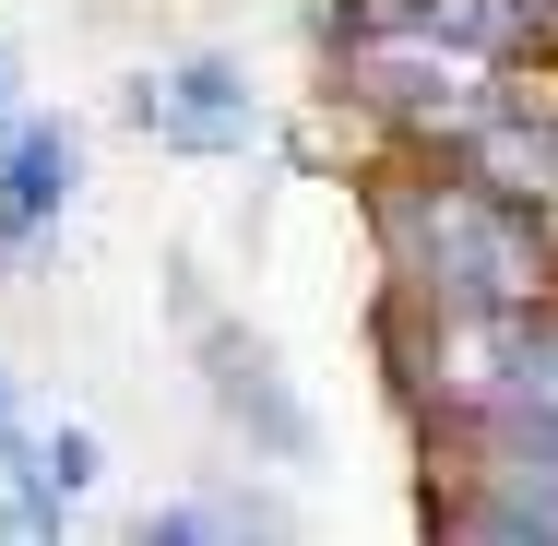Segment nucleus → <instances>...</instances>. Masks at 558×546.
<instances>
[{
	"label": "nucleus",
	"mask_w": 558,
	"mask_h": 546,
	"mask_svg": "<svg viewBox=\"0 0 558 546\" xmlns=\"http://www.w3.org/2000/svg\"><path fill=\"white\" fill-rule=\"evenodd\" d=\"M380 250L416 310H535L547 298V238L535 203L487 179H404L380 191Z\"/></svg>",
	"instance_id": "obj_1"
},
{
	"label": "nucleus",
	"mask_w": 558,
	"mask_h": 546,
	"mask_svg": "<svg viewBox=\"0 0 558 546\" xmlns=\"http://www.w3.org/2000/svg\"><path fill=\"white\" fill-rule=\"evenodd\" d=\"M333 48H344V96H368L380 119H404L416 143H463L475 119L511 108V48L451 36V24L404 12V0H356Z\"/></svg>",
	"instance_id": "obj_2"
},
{
	"label": "nucleus",
	"mask_w": 558,
	"mask_h": 546,
	"mask_svg": "<svg viewBox=\"0 0 558 546\" xmlns=\"http://www.w3.org/2000/svg\"><path fill=\"white\" fill-rule=\"evenodd\" d=\"M131 131H155L167 155H250V131H262V96H250V72L203 48V60H167V72H131Z\"/></svg>",
	"instance_id": "obj_3"
},
{
	"label": "nucleus",
	"mask_w": 558,
	"mask_h": 546,
	"mask_svg": "<svg viewBox=\"0 0 558 546\" xmlns=\"http://www.w3.org/2000/svg\"><path fill=\"white\" fill-rule=\"evenodd\" d=\"M191 332H203V392H215L262 451H286V463H298V451H310V404L274 380V344H262V332H238V321H215L203 298H191Z\"/></svg>",
	"instance_id": "obj_4"
},
{
	"label": "nucleus",
	"mask_w": 558,
	"mask_h": 546,
	"mask_svg": "<svg viewBox=\"0 0 558 546\" xmlns=\"http://www.w3.org/2000/svg\"><path fill=\"white\" fill-rule=\"evenodd\" d=\"M72 191H84V131L72 119H12V143H0V262H24L72 215Z\"/></svg>",
	"instance_id": "obj_5"
},
{
	"label": "nucleus",
	"mask_w": 558,
	"mask_h": 546,
	"mask_svg": "<svg viewBox=\"0 0 558 546\" xmlns=\"http://www.w3.org/2000/svg\"><path fill=\"white\" fill-rule=\"evenodd\" d=\"M286 511L274 499H179V511H143V546H203V535H274Z\"/></svg>",
	"instance_id": "obj_6"
},
{
	"label": "nucleus",
	"mask_w": 558,
	"mask_h": 546,
	"mask_svg": "<svg viewBox=\"0 0 558 546\" xmlns=\"http://www.w3.org/2000/svg\"><path fill=\"white\" fill-rule=\"evenodd\" d=\"M24 451V404H12V380H0V463Z\"/></svg>",
	"instance_id": "obj_7"
},
{
	"label": "nucleus",
	"mask_w": 558,
	"mask_h": 546,
	"mask_svg": "<svg viewBox=\"0 0 558 546\" xmlns=\"http://www.w3.org/2000/svg\"><path fill=\"white\" fill-rule=\"evenodd\" d=\"M0 143H12V72H0Z\"/></svg>",
	"instance_id": "obj_8"
}]
</instances>
